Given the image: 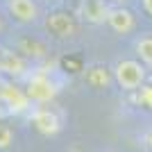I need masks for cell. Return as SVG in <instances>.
<instances>
[{
    "label": "cell",
    "instance_id": "6da1fadb",
    "mask_svg": "<svg viewBox=\"0 0 152 152\" xmlns=\"http://www.w3.org/2000/svg\"><path fill=\"white\" fill-rule=\"evenodd\" d=\"M111 75L123 91H139L145 84V66L139 59H118L111 68Z\"/></svg>",
    "mask_w": 152,
    "mask_h": 152
},
{
    "label": "cell",
    "instance_id": "7a4b0ae2",
    "mask_svg": "<svg viewBox=\"0 0 152 152\" xmlns=\"http://www.w3.org/2000/svg\"><path fill=\"white\" fill-rule=\"evenodd\" d=\"M25 95L34 104H45V102L55 100L57 95V86L45 73H32L25 82Z\"/></svg>",
    "mask_w": 152,
    "mask_h": 152
},
{
    "label": "cell",
    "instance_id": "3957f363",
    "mask_svg": "<svg viewBox=\"0 0 152 152\" xmlns=\"http://www.w3.org/2000/svg\"><path fill=\"white\" fill-rule=\"evenodd\" d=\"M0 102H2L5 107H9L12 114H23L32 104L30 98L25 95V89L16 86L12 80H2V82H0Z\"/></svg>",
    "mask_w": 152,
    "mask_h": 152
},
{
    "label": "cell",
    "instance_id": "277c9868",
    "mask_svg": "<svg viewBox=\"0 0 152 152\" xmlns=\"http://www.w3.org/2000/svg\"><path fill=\"white\" fill-rule=\"evenodd\" d=\"M45 30L55 39H70L75 37L77 25H75V18L68 12H52L45 18Z\"/></svg>",
    "mask_w": 152,
    "mask_h": 152
},
{
    "label": "cell",
    "instance_id": "5b68a950",
    "mask_svg": "<svg viewBox=\"0 0 152 152\" xmlns=\"http://www.w3.org/2000/svg\"><path fill=\"white\" fill-rule=\"evenodd\" d=\"M5 7H7V14H9L16 23H23V25L37 23L39 16H41L37 0H7Z\"/></svg>",
    "mask_w": 152,
    "mask_h": 152
},
{
    "label": "cell",
    "instance_id": "8992f818",
    "mask_svg": "<svg viewBox=\"0 0 152 152\" xmlns=\"http://www.w3.org/2000/svg\"><path fill=\"white\" fill-rule=\"evenodd\" d=\"M107 25L116 32V34H132L134 27H136V16H134L127 7H109L107 14Z\"/></svg>",
    "mask_w": 152,
    "mask_h": 152
},
{
    "label": "cell",
    "instance_id": "52a82bcc",
    "mask_svg": "<svg viewBox=\"0 0 152 152\" xmlns=\"http://www.w3.org/2000/svg\"><path fill=\"white\" fill-rule=\"evenodd\" d=\"M30 121H32V125H34V129H37V132H41L43 136H52V134H57L59 127H61L59 116L55 114L52 109H48V107H37V109H32Z\"/></svg>",
    "mask_w": 152,
    "mask_h": 152
},
{
    "label": "cell",
    "instance_id": "ba28073f",
    "mask_svg": "<svg viewBox=\"0 0 152 152\" xmlns=\"http://www.w3.org/2000/svg\"><path fill=\"white\" fill-rule=\"evenodd\" d=\"M109 7L111 5L107 0H82L80 2V16L91 25H102V23H107Z\"/></svg>",
    "mask_w": 152,
    "mask_h": 152
},
{
    "label": "cell",
    "instance_id": "9c48e42d",
    "mask_svg": "<svg viewBox=\"0 0 152 152\" xmlns=\"http://www.w3.org/2000/svg\"><path fill=\"white\" fill-rule=\"evenodd\" d=\"M84 82L89 84L91 89H107L109 84L114 82V75H111V68H104V66H91V68L84 70Z\"/></svg>",
    "mask_w": 152,
    "mask_h": 152
},
{
    "label": "cell",
    "instance_id": "30bf717a",
    "mask_svg": "<svg viewBox=\"0 0 152 152\" xmlns=\"http://www.w3.org/2000/svg\"><path fill=\"white\" fill-rule=\"evenodd\" d=\"M2 73L7 75H23L25 70V59L20 57V52H12V50H2Z\"/></svg>",
    "mask_w": 152,
    "mask_h": 152
},
{
    "label": "cell",
    "instance_id": "8fae6325",
    "mask_svg": "<svg viewBox=\"0 0 152 152\" xmlns=\"http://www.w3.org/2000/svg\"><path fill=\"white\" fill-rule=\"evenodd\" d=\"M134 50H136V57L143 66H150L152 68V34H145V37H139L136 43H134Z\"/></svg>",
    "mask_w": 152,
    "mask_h": 152
},
{
    "label": "cell",
    "instance_id": "7c38bea8",
    "mask_svg": "<svg viewBox=\"0 0 152 152\" xmlns=\"http://www.w3.org/2000/svg\"><path fill=\"white\" fill-rule=\"evenodd\" d=\"M18 52H23L25 57H41V55H43V45H39L37 41H32V43L30 41H23Z\"/></svg>",
    "mask_w": 152,
    "mask_h": 152
},
{
    "label": "cell",
    "instance_id": "4fadbf2b",
    "mask_svg": "<svg viewBox=\"0 0 152 152\" xmlns=\"http://www.w3.org/2000/svg\"><path fill=\"white\" fill-rule=\"evenodd\" d=\"M136 100H139V104H143L145 109L152 111V84H143L141 86L139 93H136Z\"/></svg>",
    "mask_w": 152,
    "mask_h": 152
},
{
    "label": "cell",
    "instance_id": "5bb4252c",
    "mask_svg": "<svg viewBox=\"0 0 152 152\" xmlns=\"http://www.w3.org/2000/svg\"><path fill=\"white\" fill-rule=\"evenodd\" d=\"M12 141H14V132H12V127H7L0 123V150H7V148L12 145Z\"/></svg>",
    "mask_w": 152,
    "mask_h": 152
},
{
    "label": "cell",
    "instance_id": "9a60e30c",
    "mask_svg": "<svg viewBox=\"0 0 152 152\" xmlns=\"http://www.w3.org/2000/svg\"><path fill=\"white\" fill-rule=\"evenodd\" d=\"M141 7H143V12L148 16H152V0H141Z\"/></svg>",
    "mask_w": 152,
    "mask_h": 152
},
{
    "label": "cell",
    "instance_id": "2e32d148",
    "mask_svg": "<svg viewBox=\"0 0 152 152\" xmlns=\"http://www.w3.org/2000/svg\"><path fill=\"white\" fill-rule=\"evenodd\" d=\"M107 2H109V5H114V7H125L129 0H107Z\"/></svg>",
    "mask_w": 152,
    "mask_h": 152
},
{
    "label": "cell",
    "instance_id": "e0dca14e",
    "mask_svg": "<svg viewBox=\"0 0 152 152\" xmlns=\"http://www.w3.org/2000/svg\"><path fill=\"white\" fill-rule=\"evenodd\" d=\"M145 148H148V152H152V129L148 132V136H145Z\"/></svg>",
    "mask_w": 152,
    "mask_h": 152
},
{
    "label": "cell",
    "instance_id": "ac0fdd59",
    "mask_svg": "<svg viewBox=\"0 0 152 152\" xmlns=\"http://www.w3.org/2000/svg\"><path fill=\"white\" fill-rule=\"evenodd\" d=\"M2 27H5V23H2V14H0V32H2Z\"/></svg>",
    "mask_w": 152,
    "mask_h": 152
},
{
    "label": "cell",
    "instance_id": "d6986e66",
    "mask_svg": "<svg viewBox=\"0 0 152 152\" xmlns=\"http://www.w3.org/2000/svg\"><path fill=\"white\" fill-rule=\"evenodd\" d=\"M0 68H2V50H0Z\"/></svg>",
    "mask_w": 152,
    "mask_h": 152
}]
</instances>
